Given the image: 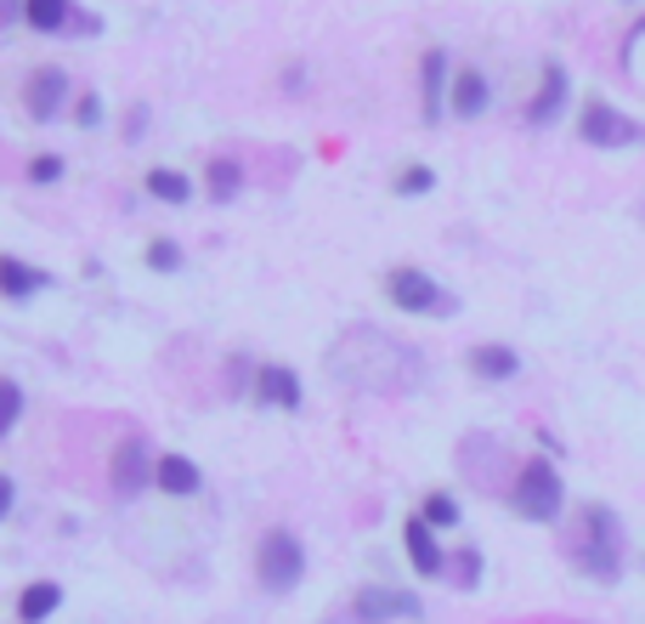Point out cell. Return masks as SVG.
I'll return each mask as SVG.
<instances>
[{
  "label": "cell",
  "mask_w": 645,
  "mask_h": 624,
  "mask_svg": "<svg viewBox=\"0 0 645 624\" xmlns=\"http://www.w3.org/2000/svg\"><path fill=\"white\" fill-rule=\"evenodd\" d=\"M419 91H425V125H441V97H453V57L430 46L419 63Z\"/></svg>",
  "instance_id": "11"
},
{
  "label": "cell",
  "mask_w": 645,
  "mask_h": 624,
  "mask_svg": "<svg viewBox=\"0 0 645 624\" xmlns=\"http://www.w3.org/2000/svg\"><path fill=\"white\" fill-rule=\"evenodd\" d=\"M566 97H572V75L561 69V63H543L538 91H532V103H527V125H555L561 109H566Z\"/></svg>",
  "instance_id": "9"
},
{
  "label": "cell",
  "mask_w": 645,
  "mask_h": 624,
  "mask_svg": "<svg viewBox=\"0 0 645 624\" xmlns=\"http://www.w3.org/2000/svg\"><path fill=\"white\" fill-rule=\"evenodd\" d=\"M62 177V154H34L28 159V182H57Z\"/></svg>",
  "instance_id": "26"
},
{
  "label": "cell",
  "mask_w": 645,
  "mask_h": 624,
  "mask_svg": "<svg viewBox=\"0 0 645 624\" xmlns=\"http://www.w3.org/2000/svg\"><path fill=\"white\" fill-rule=\"evenodd\" d=\"M62 97H68V75L57 69V63H46V69L28 75V86H23V109H28L34 125H46V120H57Z\"/></svg>",
  "instance_id": "8"
},
{
  "label": "cell",
  "mask_w": 645,
  "mask_h": 624,
  "mask_svg": "<svg viewBox=\"0 0 645 624\" xmlns=\"http://www.w3.org/2000/svg\"><path fill=\"white\" fill-rule=\"evenodd\" d=\"M572 563H577V574H589L600 585L623 574V529L611 506H584V540L572 545Z\"/></svg>",
  "instance_id": "1"
},
{
  "label": "cell",
  "mask_w": 645,
  "mask_h": 624,
  "mask_svg": "<svg viewBox=\"0 0 645 624\" xmlns=\"http://www.w3.org/2000/svg\"><path fill=\"white\" fill-rule=\"evenodd\" d=\"M385 295H391L402 313H419V318H448V313H459L453 295L441 290L430 273H419V268H391V273H385Z\"/></svg>",
  "instance_id": "4"
},
{
  "label": "cell",
  "mask_w": 645,
  "mask_h": 624,
  "mask_svg": "<svg viewBox=\"0 0 645 624\" xmlns=\"http://www.w3.org/2000/svg\"><path fill=\"white\" fill-rule=\"evenodd\" d=\"M470 370L482 375V381H509V375H521V358H516V347L487 341V347H475V352H470Z\"/></svg>",
  "instance_id": "17"
},
{
  "label": "cell",
  "mask_w": 645,
  "mask_h": 624,
  "mask_svg": "<svg viewBox=\"0 0 645 624\" xmlns=\"http://www.w3.org/2000/svg\"><path fill=\"white\" fill-rule=\"evenodd\" d=\"M634 41H645V18L634 23V35H629V52H634Z\"/></svg>",
  "instance_id": "29"
},
{
  "label": "cell",
  "mask_w": 645,
  "mask_h": 624,
  "mask_svg": "<svg viewBox=\"0 0 645 624\" xmlns=\"http://www.w3.org/2000/svg\"><path fill=\"white\" fill-rule=\"evenodd\" d=\"M153 488H164V495L187 500V495H198V488H204V472L193 466L187 454H164V460H159V472H153Z\"/></svg>",
  "instance_id": "15"
},
{
  "label": "cell",
  "mask_w": 645,
  "mask_h": 624,
  "mask_svg": "<svg viewBox=\"0 0 645 624\" xmlns=\"http://www.w3.org/2000/svg\"><path fill=\"white\" fill-rule=\"evenodd\" d=\"M255 398L261 404H272V409H300L306 404V392H300V375L289 370V364H261L255 370Z\"/></svg>",
  "instance_id": "12"
},
{
  "label": "cell",
  "mask_w": 645,
  "mask_h": 624,
  "mask_svg": "<svg viewBox=\"0 0 645 624\" xmlns=\"http://www.w3.org/2000/svg\"><path fill=\"white\" fill-rule=\"evenodd\" d=\"M509 506H516V517H527V522H555L561 506H566L561 472L550 466V460H527V466L516 472V483H509Z\"/></svg>",
  "instance_id": "2"
},
{
  "label": "cell",
  "mask_w": 645,
  "mask_h": 624,
  "mask_svg": "<svg viewBox=\"0 0 645 624\" xmlns=\"http://www.w3.org/2000/svg\"><path fill=\"white\" fill-rule=\"evenodd\" d=\"M436 188V171L430 166H407L402 177H396V193H402V200H419V193H430Z\"/></svg>",
  "instance_id": "24"
},
{
  "label": "cell",
  "mask_w": 645,
  "mask_h": 624,
  "mask_svg": "<svg viewBox=\"0 0 645 624\" xmlns=\"http://www.w3.org/2000/svg\"><path fill=\"white\" fill-rule=\"evenodd\" d=\"M148 193H153V200H164V205H187V200H193V182H187L182 171L153 166V171H148Z\"/></svg>",
  "instance_id": "19"
},
{
  "label": "cell",
  "mask_w": 645,
  "mask_h": 624,
  "mask_svg": "<svg viewBox=\"0 0 645 624\" xmlns=\"http://www.w3.org/2000/svg\"><path fill=\"white\" fill-rule=\"evenodd\" d=\"M448 109H453V120H482V114L493 109V86H487V75H482V69H459V75H453Z\"/></svg>",
  "instance_id": "13"
},
{
  "label": "cell",
  "mask_w": 645,
  "mask_h": 624,
  "mask_svg": "<svg viewBox=\"0 0 645 624\" xmlns=\"http://www.w3.org/2000/svg\"><path fill=\"white\" fill-rule=\"evenodd\" d=\"M402 545H407V563H414V574H425V579H441V574H448V556H441L436 529H430L425 517H407V522H402Z\"/></svg>",
  "instance_id": "10"
},
{
  "label": "cell",
  "mask_w": 645,
  "mask_h": 624,
  "mask_svg": "<svg viewBox=\"0 0 645 624\" xmlns=\"http://www.w3.org/2000/svg\"><path fill=\"white\" fill-rule=\"evenodd\" d=\"M34 290H46V273L28 268L23 256H0V302H28Z\"/></svg>",
  "instance_id": "16"
},
{
  "label": "cell",
  "mask_w": 645,
  "mask_h": 624,
  "mask_svg": "<svg viewBox=\"0 0 645 624\" xmlns=\"http://www.w3.org/2000/svg\"><path fill=\"white\" fill-rule=\"evenodd\" d=\"M153 472H159V460L148 454V438H125L114 449V495L119 500H136L142 488H153Z\"/></svg>",
  "instance_id": "7"
},
{
  "label": "cell",
  "mask_w": 645,
  "mask_h": 624,
  "mask_svg": "<svg viewBox=\"0 0 645 624\" xmlns=\"http://www.w3.org/2000/svg\"><path fill=\"white\" fill-rule=\"evenodd\" d=\"M419 517L430 522V529H459V500L436 488V495H425V511H419Z\"/></svg>",
  "instance_id": "21"
},
{
  "label": "cell",
  "mask_w": 645,
  "mask_h": 624,
  "mask_svg": "<svg viewBox=\"0 0 645 624\" xmlns=\"http://www.w3.org/2000/svg\"><path fill=\"white\" fill-rule=\"evenodd\" d=\"M74 18H80L74 0H23V23L34 35H74Z\"/></svg>",
  "instance_id": "14"
},
{
  "label": "cell",
  "mask_w": 645,
  "mask_h": 624,
  "mask_svg": "<svg viewBox=\"0 0 645 624\" xmlns=\"http://www.w3.org/2000/svg\"><path fill=\"white\" fill-rule=\"evenodd\" d=\"M57 608H62V585H51V579L28 585L23 597H18V619H23V624H41V619H51Z\"/></svg>",
  "instance_id": "18"
},
{
  "label": "cell",
  "mask_w": 645,
  "mask_h": 624,
  "mask_svg": "<svg viewBox=\"0 0 645 624\" xmlns=\"http://www.w3.org/2000/svg\"><path fill=\"white\" fill-rule=\"evenodd\" d=\"M18 420H23V386L18 381H0V438H7Z\"/></svg>",
  "instance_id": "23"
},
{
  "label": "cell",
  "mask_w": 645,
  "mask_h": 624,
  "mask_svg": "<svg viewBox=\"0 0 645 624\" xmlns=\"http://www.w3.org/2000/svg\"><path fill=\"white\" fill-rule=\"evenodd\" d=\"M448 568H453V585H459V590H475V585H482V551L464 545Z\"/></svg>",
  "instance_id": "22"
},
{
  "label": "cell",
  "mask_w": 645,
  "mask_h": 624,
  "mask_svg": "<svg viewBox=\"0 0 645 624\" xmlns=\"http://www.w3.org/2000/svg\"><path fill=\"white\" fill-rule=\"evenodd\" d=\"M577 137H584L589 148H629V143H645V131L623 109H611V103H600V97H589L584 114H577Z\"/></svg>",
  "instance_id": "5"
},
{
  "label": "cell",
  "mask_w": 645,
  "mask_h": 624,
  "mask_svg": "<svg viewBox=\"0 0 645 624\" xmlns=\"http://www.w3.org/2000/svg\"><path fill=\"white\" fill-rule=\"evenodd\" d=\"M255 574H261V585L272 590V597H289V590L300 585V574H306V545L289 529H272L255 551Z\"/></svg>",
  "instance_id": "3"
},
{
  "label": "cell",
  "mask_w": 645,
  "mask_h": 624,
  "mask_svg": "<svg viewBox=\"0 0 645 624\" xmlns=\"http://www.w3.org/2000/svg\"><path fill=\"white\" fill-rule=\"evenodd\" d=\"M148 268H153V273H176V268H182V250L170 245V239H153V245H148Z\"/></svg>",
  "instance_id": "25"
},
{
  "label": "cell",
  "mask_w": 645,
  "mask_h": 624,
  "mask_svg": "<svg viewBox=\"0 0 645 624\" xmlns=\"http://www.w3.org/2000/svg\"><path fill=\"white\" fill-rule=\"evenodd\" d=\"M204 182H210V200H238V188H244V166H238V159H216Z\"/></svg>",
  "instance_id": "20"
},
{
  "label": "cell",
  "mask_w": 645,
  "mask_h": 624,
  "mask_svg": "<svg viewBox=\"0 0 645 624\" xmlns=\"http://www.w3.org/2000/svg\"><path fill=\"white\" fill-rule=\"evenodd\" d=\"M12 500H18V483H12L7 472H0V517H7V511H12Z\"/></svg>",
  "instance_id": "28"
},
{
  "label": "cell",
  "mask_w": 645,
  "mask_h": 624,
  "mask_svg": "<svg viewBox=\"0 0 645 624\" xmlns=\"http://www.w3.org/2000/svg\"><path fill=\"white\" fill-rule=\"evenodd\" d=\"M352 613H357L362 624L425 619V608H419V597H414V590H391V585H362V590H357V602H352Z\"/></svg>",
  "instance_id": "6"
},
{
  "label": "cell",
  "mask_w": 645,
  "mask_h": 624,
  "mask_svg": "<svg viewBox=\"0 0 645 624\" xmlns=\"http://www.w3.org/2000/svg\"><path fill=\"white\" fill-rule=\"evenodd\" d=\"M74 120H80V125H102V97H96V91H80Z\"/></svg>",
  "instance_id": "27"
}]
</instances>
